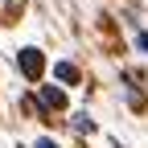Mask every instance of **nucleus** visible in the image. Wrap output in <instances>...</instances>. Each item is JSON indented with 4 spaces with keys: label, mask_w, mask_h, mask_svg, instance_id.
<instances>
[{
    "label": "nucleus",
    "mask_w": 148,
    "mask_h": 148,
    "mask_svg": "<svg viewBox=\"0 0 148 148\" xmlns=\"http://www.w3.org/2000/svg\"><path fill=\"white\" fill-rule=\"evenodd\" d=\"M16 66H21V74L25 78H41V66H45V58H41V49H21L16 53Z\"/></svg>",
    "instance_id": "obj_1"
},
{
    "label": "nucleus",
    "mask_w": 148,
    "mask_h": 148,
    "mask_svg": "<svg viewBox=\"0 0 148 148\" xmlns=\"http://www.w3.org/2000/svg\"><path fill=\"white\" fill-rule=\"evenodd\" d=\"M41 103H45V107H62L66 95H62V90H53V86H45V90H41Z\"/></svg>",
    "instance_id": "obj_2"
},
{
    "label": "nucleus",
    "mask_w": 148,
    "mask_h": 148,
    "mask_svg": "<svg viewBox=\"0 0 148 148\" xmlns=\"http://www.w3.org/2000/svg\"><path fill=\"white\" fill-rule=\"evenodd\" d=\"M53 74H58L62 82H74V78H78V70H74L70 62H58V66H53Z\"/></svg>",
    "instance_id": "obj_3"
},
{
    "label": "nucleus",
    "mask_w": 148,
    "mask_h": 148,
    "mask_svg": "<svg viewBox=\"0 0 148 148\" xmlns=\"http://www.w3.org/2000/svg\"><path fill=\"white\" fill-rule=\"evenodd\" d=\"M74 127H78V132H90L95 123H90V115H86V111H78V115H74Z\"/></svg>",
    "instance_id": "obj_4"
},
{
    "label": "nucleus",
    "mask_w": 148,
    "mask_h": 148,
    "mask_svg": "<svg viewBox=\"0 0 148 148\" xmlns=\"http://www.w3.org/2000/svg\"><path fill=\"white\" fill-rule=\"evenodd\" d=\"M136 45H140V49L148 53V33H136Z\"/></svg>",
    "instance_id": "obj_5"
},
{
    "label": "nucleus",
    "mask_w": 148,
    "mask_h": 148,
    "mask_svg": "<svg viewBox=\"0 0 148 148\" xmlns=\"http://www.w3.org/2000/svg\"><path fill=\"white\" fill-rule=\"evenodd\" d=\"M37 148H58V144H53V140H37Z\"/></svg>",
    "instance_id": "obj_6"
}]
</instances>
